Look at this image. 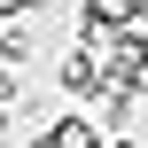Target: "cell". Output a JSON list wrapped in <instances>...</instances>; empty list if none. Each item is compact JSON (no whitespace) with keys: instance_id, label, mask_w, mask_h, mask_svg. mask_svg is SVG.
<instances>
[{"instance_id":"6da1fadb","label":"cell","mask_w":148,"mask_h":148,"mask_svg":"<svg viewBox=\"0 0 148 148\" xmlns=\"http://www.w3.org/2000/svg\"><path fill=\"white\" fill-rule=\"evenodd\" d=\"M62 94H101V62L94 55H70L62 62Z\"/></svg>"},{"instance_id":"7a4b0ae2","label":"cell","mask_w":148,"mask_h":148,"mask_svg":"<svg viewBox=\"0 0 148 148\" xmlns=\"http://www.w3.org/2000/svg\"><path fill=\"white\" fill-rule=\"evenodd\" d=\"M23 55H31V31L23 23H0V70H23Z\"/></svg>"},{"instance_id":"3957f363","label":"cell","mask_w":148,"mask_h":148,"mask_svg":"<svg viewBox=\"0 0 148 148\" xmlns=\"http://www.w3.org/2000/svg\"><path fill=\"white\" fill-rule=\"evenodd\" d=\"M0 133H8V117H0Z\"/></svg>"}]
</instances>
